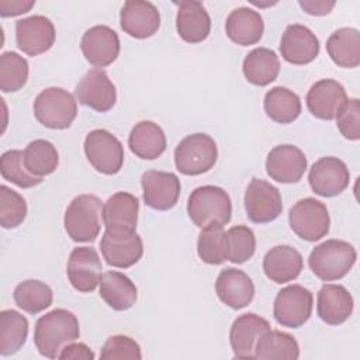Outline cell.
Segmentation results:
<instances>
[{"mask_svg":"<svg viewBox=\"0 0 360 360\" xmlns=\"http://www.w3.org/2000/svg\"><path fill=\"white\" fill-rule=\"evenodd\" d=\"M353 297L340 284H323L318 292L316 312L328 325L346 322L353 312Z\"/></svg>","mask_w":360,"mask_h":360,"instance_id":"26","label":"cell"},{"mask_svg":"<svg viewBox=\"0 0 360 360\" xmlns=\"http://www.w3.org/2000/svg\"><path fill=\"white\" fill-rule=\"evenodd\" d=\"M263 107L267 117L278 124H291L301 114L300 97L283 86H276L266 93Z\"/></svg>","mask_w":360,"mask_h":360,"instance_id":"34","label":"cell"},{"mask_svg":"<svg viewBox=\"0 0 360 360\" xmlns=\"http://www.w3.org/2000/svg\"><path fill=\"white\" fill-rule=\"evenodd\" d=\"M14 302L28 314H38L52 305L53 292L48 284L39 280H25L17 284L13 292Z\"/></svg>","mask_w":360,"mask_h":360,"instance_id":"36","label":"cell"},{"mask_svg":"<svg viewBox=\"0 0 360 360\" xmlns=\"http://www.w3.org/2000/svg\"><path fill=\"white\" fill-rule=\"evenodd\" d=\"M53 22L45 15H31L15 22L17 46L30 56L45 53L55 44Z\"/></svg>","mask_w":360,"mask_h":360,"instance_id":"15","label":"cell"},{"mask_svg":"<svg viewBox=\"0 0 360 360\" xmlns=\"http://www.w3.org/2000/svg\"><path fill=\"white\" fill-rule=\"evenodd\" d=\"M288 224L298 238L307 242H316L329 232L330 218L323 202L314 197H307L290 208Z\"/></svg>","mask_w":360,"mask_h":360,"instance_id":"7","label":"cell"},{"mask_svg":"<svg viewBox=\"0 0 360 360\" xmlns=\"http://www.w3.org/2000/svg\"><path fill=\"white\" fill-rule=\"evenodd\" d=\"M187 214L198 228L210 224L226 225L231 221L232 202L224 188L207 184L191 191L187 201Z\"/></svg>","mask_w":360,"mask_h":360,"instance_id":"4","label":"cell"},{"mask_svg":"<svg viewBox=\"0 0 360 360\" xmlns=\"http://www.w3.org/2000/svg\"><path fill=\"white\" fill-rule=\"evenodd\" d=\"M101 260L94 248H75L68 259L66 274L75 290L79 292H91L101 280Z\"/></svg>","mask_w":360,"mask_h":360,"instance_id":"14","label":"cell"},{"mask_svg":"<svg viewBox=\"0 0 360 360\" xmlns=\"http://www.w3.org/2000/svg\"><path fill=\"white\" fill-rule=\"evenodd\" d=\"M28 62L17 52H3L0 56V90L13 93L22 89L28 80Z\"/></svg>","mask_w":360,"mask_h":360,"instance_id":"39","label":"cell"},{"mask_svg":"<svg viewBox=\"0 0 360 360\" xmlns=\"http://www.w3.org/2000/svg\"><path fill=\"white\" fill-rule=\"evenodd\" d=\"M139 201L125 191L112 194L103 205V224L107 231H136Z\"/></svg>","mask_w":360,"mask_h":360,"instance_id":"27","label":"cell"},{"mask_svg":"<svg viewBox=\"0 0 360 360\" xmlns=\"http://www.w3.org/2000/svg\"><path fill=\"white\" fill-rule=\"evenodd\" d=\"M345 87L333 79H321L315 82L307 93V107L309 112L319 120L330 121L336 117L340 107L346 103Z\"/></svg>","mask_w":360,"mask_h":360,"instance_id":"21","label":"cell"},{"mask_svg":"<svg viewBox=\"0 0 360 360\" xmlns=\"http://www.w3.org/2000/svg\"><path fill=\"white\" fill-rule=\"evenodd\" d=\"M35 6L34 0H0V15L14 17L28 13Z\"/></svg>","mask_w":360,"mask_h":360,"instance_id":"46","label":"cell"},{"mask_svg":"<svg viewBox=\"0 0 360 360\" xmlns=\"http://www.w3.org/2000/svg\"><path fill=\"white\" fill-rule=\"evenodd\" d=\"M103 204L94 194L75 197L65 211L63 225L75 242H94L101 231Z\"/></svg>","mask_w":360,"mask_h":360,"instance_id":"3","label":"cell"},{"mask_svg":"<svg viewBox=\"0 0 360 360\" xmlns=\"http://www.w3.org/2000/svg\"><path fill=\"white\" fill-rule=\"evenodd\" d=\"M120 25L129 37L145 39L158 32L160 27V13L150 1L128 0L121 8Z\"/></svg>","mask_w":360,"mask_h":360,"instance_id":"18","label":"cell"},{"mask_svg":"<svg viewBox=\"0 0 360 360\" xmlns=\"http://www.w3.org/2000/svg\"><path fill=\"white\" fill-rule=\"evenodd\" d=\"M242 72L246 80L255 86H267L274 82L280 72L277 53L269 48H255L243 59Z\"/></svg>","mask_w":360,"mask_h":360,"instance_id":"31","label":"cell"},{"mask_svg":"<svg viewBox=\"0 0 360 360\" xmlns=\"http://www.w3.org/2000/svg\"><path fill=\"white\" fill-rule=\"evenodd\" d=\"M225 32L236 45H255L262 39L264 32L263 17L253 8L238 7L226 17Z\"/></svg>","mask_w":360,"mask_h":360,"instance_id":"28","label":"cell"},{"mask_svg":"<svg viewBox=\"0 0 360 360\" xmlns=\"http://www.w3.org/2000/svg\"><path fill=\"white\" fill-rule=\"evenodd\" d=\"M0 172L4 180L21 188H31L42 183V177L31 174L25 167L22 150H6L0 158Z\"/></svg>","mask_w":360,"mask_h":360,"instance_id":"40","label":"cell"},{"mask_svg":"<svg viewBox=\"0 0 360 360\" xmlns=\"http://www.w3.org/2000/svg\"><path fill=\"white\" fill-rule=\"evenodd\" d=\"M269 329H271L270 323L253 312L239 315L229 330V343L233 356L238 359H255L256 343Z\"/></svg>","mask_w":360,"mask_h":360,"instance_id":"23","label":"cell"},{"mask_svg":"<svg viewBox=\"0 0 360 360\" xmlns=\"http://www.w3.org/2000/svg\"><path fill=\"white\" fill-rule=\"evenodd\" d=\"M24 165L37 177L53 173L59 165V155L52 142L34 139L24 149Z\"/></svg>","mask_w":360,"mask_h":360,"instance_id":"37","label":"cell"},{"mask_svg":"<svg viewBox=\"0 0 360 360\" xmlns=\"http://www.w3.org/2000/svg\"><path fill=\"white\" fill-rule=\"evenodd\" d=\"M228 260L240 264L248 262L256 250V238L246 225H235L226 231Z\"/></svg>","mask_w":360,"mask_h":360,"instance_id":"41","label":"cell"},{"mask_svg":"<svg viewBox=\"0 0 360 360\" xmlns=\"http://www.w3.org/2000/svg\"><path fill=\"white\" fill-rule=\"evenodd\" d=\"M356 259L357 252L352 243L342 239H328L312 249L308 264L322 281H335L352 270Z\"/></svg>","mask_w":360,"mask_h":360,"instance_id":"2","label":"cell"},{"mask_svg":"<svg viewBox=\"0 0 360 360\" xmlns=\"http://www.w3.org/2000/svg\"><path fill=\"white\" fill-rule=\"evenodd\" d=\"M34 115L39 124L49 129H66L77 115V101L62 87L42 90L34 101Z\"/></svg>","mask_w":360,"mask_h":360,"instance_id":"5","label":"cell"},{"mask_svg":"<svg viewBox=\"0 0 360 360\" xmlns=\"http://www.w3.org/2000/svg\"><path fill=\"white\" fill-rule=\"evenodd\" d=\"M77 101L98 112L110 111L117 101V90L107 72L101 68L90 69L77 83Z\"/></svg>","mask_w":360,"mask_h":360,"instance_id":"12","label":"cell"},{"mask_svg":"<svg viewBox=\"0 0 360 360\" xmlns=\"http://www.w3.org/2000/svg\"><path fill=\"white\" fill-rule=\"evenodd\" d=\"M176 28L180 38L188 44H198L207 39L211 31V18L202 3L183 0L176 3Z\"/></svg>","mask_w":360,"mask_h":360,"instance_id":"24","label":"cell"},{"mask_svg":"<svg viewBox=\"0 0 360 360\" xmlns=\"http://www.w3.org/2000/svg\"><path fill=\"white\" fill-rule=\"evenodd\" d=\"M100 249L108 266L128 269L139 262L143 255V243L136 231H107L104 232Z\"/></svg>","mask_w":360,"mask_h":360,"instance_id":"11","label":"cell"},{"mask_svg":"<svg viewBox=\"0 0 360 360\" xmlns=\"http://www.w3.org/2000/svg\"><path fill=\"white\" fill-rule=\"evenodd\" d=\"M298 4L307 14L311 15H326L335 7V1L326 0H300Z\"/></svg>","mask_w":360,"mask_h":360,"instance_id":"47","label":"cell"},{"mask_svg":"<svg viewBox=\"0 0 360 360\" xmlns=\"http://www.w3.org/2000/svg\"><path fill=\"white\" fill-rule=\"evenodd\" d=\"M336 125L340 134L350 141L360 138V101L359 98H347L336 114Z\"/></svg>","mask_w":360,"mask_h":360,"instance_id":"44","label":"cell"},{"mask_svg":"<svg viewBox=\"0 0 360 360\" xmlns=\"http://www.w3.org/2000/svg\"><path fill=\"white\" fill-rule=\"evenodd\" d=\"M27 217V202L21 194L6 184L0 186V225L4 229L20 226Z\"/></svg>","mask_w":360,"mask_h":360,"instance_id":"42","label":"cell"},{"mask_svg":"<svg viewBox=\"0 0 360 360\" xmlns=\"http://www.w3.org/2000/svg\"><path fill=\"white\" fill-rule=\"evenodd\" d=\"M84 153L90 165L103 174H117L124 165V146L107 129H93L86 135Z\"/></svg>","mask_w":360,"mask_h":360,"instance_id":"8","label":"cell"},{"mask_svg":"<svg viewBox=\"0 0 360 360\" xmlns=\"http://www.w3.org/2000/svg\"><path fill=\"white\" fill-rule=\"evenodd\" d=\"M100 359L110 360V359H142L139 345L127 335H114L110 336L100 352Z\"/></svg>","mask_w":360,"mask_h":360,"instance_id":"43","label":"cell"},{"mask_svg":"<svg viewBox=\"0 0 360 360\" xmlns=\"http://www.w3.org/2000/svg\"><path fill=\"white\" fill-rule=\"evenodd\" d=\"M243 202L248 218L255 224H269L277 219L283 211L278 188L257 177L250 180L245 191Z\"/></svg>","mask_w":360,"mask_h":360,"instance_id":"10","label":"cell"},{"mask_svg":"<svg viewBox=\"0 0 360 360\" xmlns=\"http://www.w3.org/2000/svg\"><path fill=\"white\" fill-rule=\"evenodd\" d=\"M280 52L284 60L292 65H307L319 55L316 35L302 24H290L283 32Z\"/></svg>","mask_w":360,"mask_h":360,"instance_id":"20","label":"cell"},{"mask_svg":"<svg viewBox=\"0 0 360 360\" xmlns=\"http://www.w3.org/2000/svg\"><path fill=\"white\" fill-rule=\"evenodd\" d=\"M218 159L215 141L207 134H191L174 149L176 169L186 176H198L214 167Z\"/></svg>","mask_w":360,"mask_h":360,"instance_id":"6","label":"cell"},{"mask_svg":"<svg viewBox=\"0 0 360 360\" xmlns=\"http://www.w3.org/2000/svg\"><path fill=\"white\" fill-rule=\"evenodd\" d=\"M80 48L90 65L103 69L118 58L121 44L118 34L112 28L107 25H94L83 34Z\"/></svg>","mask_w":360,"mask_h":360,"instance_id":"17","label":"cell"},{"mask_svg":"<svg viewBox=\"0 0 360 360\" xmlns=\"http://www.w3.org/2000/svg\"><path fill=\"white\" fill-rule=\"evenodd\" d=\"M332 62L340 68L353 69L360 65V32L356 28H339L326 41Z\"/></svg>","mask_w":360,"mask_h":360,"instance_id":"32","label":"cell"},{"mask_svg":"<svg viewBox=\"0 0 360 360\" xmlns=\"http://www.w3.org/2000/svg\"><path fill=\"white\" fill-rule=\"evenodd\" d=\"M312 307V292L300 284H291L277 292L273 315L281 326L300 328L311 318Z\"/></svg>","mask_w":360,"mask_h":360,"instance_id":"9","label":"cell"},{"mask_svg":"<svg viewBox=\"0 0 360 360\" xmlns=\"http://www.w3.org/2000/svg\"><path fill=\"white\" fill-rule=\"evenodd\" d=\"M28 321L15 309L0 312V354L13 356L27 342Z\"/></svg>","mask_w":360,"mask_h":360,"instance_id":"35","label":"cell"},{"mask_svg":"<svg viewBox=\"0 0 360 360\" xmlns=\"http://www.w3.org/2000/svg\"><path fill=\"white\" fill-rule=\"evenodd\" d=\"M215 292L226 307L242 309L252 302L255 284L245 271L235 267H225L217 277Z\"/></svg>","mask_w":360,"mask_h":360,"instance_id":"22","label":"cell"},{"mask_svg":"<svg viewBox=\"0 0 360 360\" xmlns=\"http://www.w3.org/2000/svg\"><path fill=\"white\" fill-rule=\"evenodd\" d=\"M307 156L294 145H277L274 146L266 159V172L270 179L290 184L301 180L307 170Z\"/></svg>","mask_w":360,"mask_h":360,"instance_id":"19","label":"cell"},{"mask_svg":"<svg viewBox=\"0 0 360 360\" xmlns=\"http://www.w3.org/2000/svg\"><path fill=\"white\" fill-rule=\"evenodd\" d=\"M96 356L86 343H68L59 353L58 359L62 360H93Z\"/></svg>","mask_w":360,"mask_h":360,"instance_id":"45","label":"cell"},{"mask_svg":"<svg viewBox=\"0 0 360 360\" xmlns=\"http://www.w3.org/2000/svg\"><path fill=\"white\" fill-rule=\"evenodd\" d=\"M300 346L290 333L269 329L264 332L255 347V359L259 360H297Z\"/></svg>","mask_w":360,"mask_h":360,"instance_id":"33","label":"cell"},{"mask_svg":"<svg viewBox=\"0 0 360 360\" xmlns=\"http://www.w3.org/2000/svg\"><path fill=\"white\" fill-rule=\"evenodd\" d=\"M80 328L76 315L68 309L56 308L42 315L34 329V343L39 354L58 359L60 350L79 339Z\"/></svg>","mask_w":360,"mask_h":360,"instance_id":"1","label":"cell"},{"mask_svg":"<svg viewBox=\"0 0 360 360\" xmlns=\"http://www.w3.org/2000/svg\"><path fill=\"white\" fill-rule=\"evenodd\" d=\"M141 184L143 202L152 210L167 211L179 201L181 184L174 173L146 170L141 177Z\"/></svg>","mask_w":360,"mask_h":360,"instance_id":"16","label":"cell"},{"mask_svg":"<svg viewBox=\"0 0 360 360\" xmlns=\"http://www.w3.org/2000/svg\"><path fill=\"white\" fill-rule=\"evenodd\" d=\"M128 146L135 156L153 160L166 150V135L153 121H141L131 129Z\"/></svg>","mask_w":360,"mask_h":360,"instance_id":"29","label":"cell"},{"mask_svg":"<svg viewBox=\"0 0 360 360\" xmlns=\"http://www.w3.org/2000/svg\"><path fill=\"white\" fill-rule=\"evenodd\" d=\"M100 297L114 311H127L136 302L138 290L128 276L111 270L101 276Z\"/></svg>","mask_w":360,"mask_h":360,"instance_id":"30","label":"cell"},{"mask_svg":"<svg viewBox=\"0 0 360 360\" xmlns=\"http://www.w3.org/2000/svg\"><path fill=\"white\" fill-rule=\"evenodd\" d=\"M304 269L301 253L290 245L271 248L263 257V270L270 281L284 284L295 280Z\"/></svg>","mask_w":360,"mask_h":360,"instance_id":"25","label":"cell"},{"mask_svg":"<svg viewBox=\"0 0 360 360\" xmlns=\"http://www.w3.org/2000/svg\"><path fill=\"white\" fill-rule=\"evenodd\" d=\"M197 253L204 263L221 264L228 260V239L224 225L210 224L198 235Z\"/></svg>","mask_w":360,"mask_h":360,"instance_id":"38","label":"cell"},{"mask_svg":"<svg viewBox=\"0 0 360 360\" xmlns=\"http://www.w3.org/2000/svg\"><path fill=\"white\" fill-rule=\"evenodd\" d=\"M350 173L346 163L335 156L316 160L308 173L312 191L321 197H336L349 186Z\"/></svg>","mask_w":360,"mask_h":360,"instance_id":"13","label":"cell"}]
</instances>
